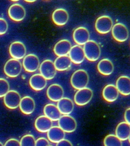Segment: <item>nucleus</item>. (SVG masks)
<instances>
[{
	"mask_svg": "<svg viewBox=\"0 0 130 146\" xmlns=\"http://www.w3.org/2000/svg\"><path fill=\"white\" fill-rule=\"evenodd\" d=\"M83 49L85 57L88 61L95 62L99 59L101 54V48L94 40H89L84 45Z\"/></svg>",
	"mask_w": 130,
	"mask_h": 146,
	"instance_id": "2",
	"label": "nucleus"
},
{
	"mask_svg": "<svg viewBox=\"0 0 130 146\" xmlns=\"http://www.w3.org/2000/svg\"><path fill=\"white\" fill-rule=\"evenodd\" d=\"M9 90L10 85L8 82L3 78H0V98L5 96Z\"/></svg>",
	"mask_w": 130,
	"mask_h": 146,
	"instance_id": "31",
	"label": "nucleus"
},
{
	"mask_svg": "<svg viewBox=\"0 0 130 146\" xmlns=\"http://www.w3.org/2000/svg\"><path fill=\"white\" fill-rule=\"evenodd\" d=\"M102 95L107 102H113L118 98L119 92L115 85L109 84L106 86L103 90Z\"/></svg>",
	"mask_w": 130,
	"mask_h": 146,
	"instance_id": "20",
	"label": "nucleus"
},
{
	"mask_svg": "<svg viewBox=\"0 0 130 146\" xmlns=\"http://www.w3.org/2000/svg\"><path fill=\"white\" fill-rule=\"evenodd\" d=\"M26 2L28 3H34L35 2V1H29L28 0V1H26Z\"/></svg>",
	"mask_w": 130,
	"mask_h": 146,
	"instance_id": "37",
	"label": "nucleus"
},
{
	"mask_svg": "<svg viewBox=\"0 0 130 146\" xmlns=\"http://www.w3.org/2000/svg\"><path fill=\"white\" fill-rule=\"evenodd\" d=\"M89 82L88 72L83 69L76 71L72 75L70 82L72 86L76 90H81L86 87Z\"/></svg>",
	"mask_w": 130,
	"mask_h": 146,
	"instance_id": "1",
	"label": "nucleus"
},
{
	"mask_svg": "<svg viewBox=\"0 0 130 146\" xmlns=\"http://www.w3.org/2000/svg\"><path fill=\"white\" fill-rule=\"evenodd\" d=\"M44 113L52 121L59 120L62 116V113L57 106L52 104H48L44 106Z\"/></svg>",
	"mask_w": 130,
	"mask_h": 146,
	"instance_id": "26",
	"label": "nucleus"
},
{
	"mask_svg": "<svg viewBox=\"0 0 130 146\" xmlns=\"http://www.w3.org/2000/svg\"><path fill=\"white\" fill-rule=\"evenodd\" d=\"M69 58L72 62L75 64H81L85 59V54L82 47L78 45H75L71 47L69 53Z\"/></svg>",
	"mask_w": 130,
	"mask_h": 146,
	"instance_id": "15",
	"label": "nucleus"
},
{
	"mask_svg": "<svg viewBox=\"0 0 130 146\" xmlns=\"http://www.w3.org/2000/svg\"><path fill=\"white\" fill-rule=\"evenodd\" d=\"M105 146H123V142L115 135L109 134L104 139Z\"/></svg>",
	"mask_w": 130,
	"mask_h": 146,
	"instance_id": "29",
	"label": "nucleus"
},
{
	"mask_svg": "<svg viewBox=\"0 0 130 146\" xmlns=\"http://www.w3.org/2000/svg\"><path fill=\"white\" fill-rule=\"evenodd\" d=\"M4 146H20V141L16 139H8Z\"/></svg>",
	"mask_w": 130,
	"mask_h": 146,
	"instance_id": "34",
	"label": "nucleus"
},
{
	"mask_svg": "<svg viewBox=\"0 0 130 146\" xmlns=\"http://www.w3.org/2000/svg\"><path fill=\"white\" fill-rule=\"evenodd\" d=\"M114 65L109 59H104L99 62L97 66L98 70L102 75L108 76L111 75L114 71Z\"/></svg>",
	"mask_w": 130,
	"mask_h": 146,
	"instance_id": "27",
	"label": "nucleus"
},
{
	"mask_svg": "<svg viewBox=\"0 0 130 146\" xmlns=\"http://www.w3.org/2000/svg\"><path fill=\"white\" fill-rule=\"evenodd\" d=\"M35 146H50L49 142L45 137H39L36 141Z\"/></svg>",
	"mask_w": 130,
	"mask_h": 146,
	"instance_id": "33",
	"label": "nucleus"
},
{
	"mask_svg": "<svg viewBox=\"0 0 130 146\" xmlns=\"http://www.w3.org/2000/svg\"><path fill=\"white\" fill-rule=\"evenodd\" d=\"M22 64L18 60L10 59L8 60L4 67V71L6 76L10 78H16L21 73Z\"/></svg>",
	"mask_w": 130,
	"mask_h": 146,
	"instance_id": "3",
	"label": "nucleus"
},
{
	"mask_svg": "<svg viewBox=\"0 0 130 146\" xmlns=\"http://www.w3.org/2000/svg\"><path fill=\"white\" fill-rule=\"evenodd\" d=\"M90 32L85 27H78L74 31L73 38L78 45L85 44L90 40Z\"/></svg>",
	"mask_w": 130,
	"mask_h": 146,
	"instance_id": "13",
	"label": "nucleus"
},
{
	"mask_svg": "<svg viewBox=\"0 0 130 146\" xmlns=\"http://www.w3.org/2000/svg\"><path fill=\"white\" fill-rule=\"evenodd\" d=\"M113 25V21L110 17L103 15L97 19L95 23V28L98 33L106 34L111 31Z\"/></svg>",
	"mask_w": 130,
	"mask_h": 146,
	"instance_id": "4",
	"label": "nucleus"
},
{
	"mask_svg": "<svg viewBox=\"0 0 130 146\" xmlns=\"http://www.w3.org/2000/svg\"><path fill=\"white\" fill-rule=\"evenodd\" d=\"M56 146H73L71 141L68 139H64L57 143Z\"/></svg>",
	"mask_w": 130,
	"mask_h": 146,
	"instance_id": "35",
	"label": "nucleus"
},
{
	"mask_svg": "<svg viewBox=\"0 0 130 146\" xmlns=\"http://www.w3.org/2000/svg\"><path fill=\"white\" fill-rule=\"evenodd\" d=\"M19 107L22 113L31 115L35 110V102L31 97L26 96L21 98Z\"/></svg>",
	"mask_w": 130,
	"mask_h": 146,
	"instance_id": "16",
	"label": "nucleus"
},
{
	"mask_svg": "<svg viewBox=\"0 0 130 146\" xmlns=\"http://www.w3.org/2000/svg\"><path fill=\"white\" fill-rule=\"evenodd\" d=\"M52 121L45 115H40L36 119L35 122L36 129L42 133L48 132L53 126Z\"/></svg>",
	"mask_w": 130,
	"mask_h": 146,
	"instance_id": "18",
	"label": "nucleus"
},
{
	"mask_svg": "<svg viewBox=\"0 0 130 146\" xmlns=\"http://www.w3.org/2000/svg\"><path fill=\"white\" fill-rule=\"evenodd\" d=\"M9 53L13 59L21 60L26 56V47L20 41H14L10 45Z\"/></svg>",
	"mask_w": 130,
	"mask_h": 146,
	"instance_id": "11",
	"label": "nucleus"
},
{
	"mask_svg": "<svg viewBox=\"0 0 130 146\" xmlns=\"http://www.w3.org/2000/svg\"><path fill=\"white\" fill-rule=\"evenodd\" d=\"M93 91L89 88L79 90L74 95V102L79 106H84L88 104L93 97Z\"/></svg>",
	"mask_w": 130,
	"mask_h": 146,
	"instance_id": "5",
	"label": "nucleus"
},
{
	"mask_svg": "<svg viewBox=\"0 0 130 146\" xmlns=\"http://www.w3.org/2000/svg\"><path fill=\"white\" fill-rule=\"evenodd\" d=\"M57 71L54 63L50 60L43 61L40 66V74L46 80H51L55 78Z\"/></svg>",
	"mask_w": 130,
	"mask_h": 146,
	"instance_id": "8",
	"label": "nucleus"
},
{
	"mask_svg": "<svg viewBox=\"0 0 130 146\" xmlns=\"http://www.w3.org/2000/svg\"><path fill=\"white\" fill-rule=\"evenodd\" d=\"M50 146H51V145H50Z\"/></svg>",
	"mask_w": 130,
	"mask_h": 146,
	"instance_id": "39",
	"label": "nucleus"
},
{
	"mask_svg": "<svg viewBox=\"0 0 130 146\" xmlns=\"http://www.w3.org/2000/svg\"><path fill=\"white\" fill-rule=\"evenodd\" d=\"M116 86L118 92L124 96L130 94V80L127 76H121L116 81Z\"/></svg>",
	"mask_w": 130,
	"mask_h": 146,
	"instance_id": "24",
	"label": "nucleus"
},
{
	"mask_svg": "<svg viewBox=\"0 0 130 146\" xmlns=\"http://www.w3.org/2000/svg\"><path fill=\"white\" fill-rule=\"evenodd\" d=\"M111 31L114 39L119 42H125L129 38V32L128 29L122 23L115 24Z\"/></svg>",
	"mask_w": 130,
	"mask_h": 146,
	"instance_id": "6",
	"label": "nucleus"
},
{
	"mask_svg": "<svg viewBox=\"0 0 130 146\" xmlns=\"http://www.w3.org/2000/svg\"><path fill=\"white\" fill-rule=\"evenodd\" d=\"M9 17L15 21H21L26 15V9L19 4H14L9 7L8 11Z\"/></svg>",
	"mask_w": 130,
	"mask_h": 146,
	"instance_id": "12",
	"label": "nucleus"
},
{
	"mask_svg": "<svg viewBox=\"0 0 130 146\" xmlns=\"http://www.w3.org/2000/svg\"><path fill=\"white\" fill-rule=\"evenodd\" d=\"M21 99L18 92L15 90H9L4 97V102L7 108L14 110L19 106Z\"/></svg>",
	"mask_w": 130,
	"mask_h": 146,
	"instance_id": "9",
	"label": "nucleus"
},
{
	"mask_svg": "<svg viewBox=\"0 0 130 146\" xmlns=\"http://www.w3.org/2000/svg\"><path fill=\"white\" fill-rule=\"evenodd\" d=\"M72 63L69 56H64L57 57L55 61L54 64L57 70L64 71L71 67Z\"/></svg>",
	"mask_w": 130,
	"mask_h": 146,
	"instance_id": "28",
	"label": "nucleus"
},
{
	"mask_svg": "<svg viewBox=\"0 0 130 146\" xmlns=\"http://www.w3.org/2000/svg\"><path fill=\"white\" fill-rule=\"evenodd\" d=\"M0 146H4V145H3V144L0 141Z\"/></svg>",
	"mask_w": 130,
	"mask_h": 146,
	"instance_id": "38",
	"label": "nucleus"
},
{
	"mask_svg": "<svg viewBox=\"0 0 130 146\" xmlns=\"http://www.w3.org/2000/svg\"><path fill=\"white\" fill-rule=\"evenodd\" d=\"M52 21L56 25L63 26L68 23L69 15L66 10L59 8L55 10L52 15Z\"/></svg>",
	"mask_w": 130,
	"mask_h": 146,
	"instance_id": "17",
	"label": "nucleus"
},
{
	"mask_svg": "<svg viewBox=\"0 0 130 146\" xmlns=\"http://www.w3.org/2000/svg\"><path fill=\"white\" fill-rule=\"evenodd\" d=\"M66 132L59 126H52L48 132V139L53 143H58L65 139Z\"/></svg>",
	"mask_w": 130,
	"mask_h": 146,
	"instance_id": "23",
	"label": "nucleus"
},
{
	"mask_svg": "<svg viewBox=\"0 0 130 146\" xmlns=\"http://www.w3.org/2000/svg\"><path fill=\"white\" fill-rule=\"evenodd\" d=\"M124 117L125 122L129 124H130V108H128L127 110H126L125 113Z\"/></svg>",
	"mask_w": 130,
	"mask_h": 146,
	"instance_id": "36",
	"label": "nucleus"
},
{
	"mask_svg": "<svg viewBox=\"0 0 130 146\" xmlns=\"http://www.w3.org/2000/svg\"><path fill=\"white\" fill-rule=\"evenodd\" d=\"M64 89L59 84H53L50 85L47 90V96L52 102H59L64 97Z\"/></svg>",
	"mask_w": 130,
	"mask_h": 146,
	"instance_id": "14",
	"label": "nucleus"
},
{
	"mask_svg": "<svg viewBox=\"0 0 130 146\" xmlns=\"http://www.w3.org/2000/svg\"><path fill=\"white\" fill-rule=\"evenodd\" d=\"M35 137L32 134H26L22 137L20 144V146H35Z\"/></svg>",
	"mask_w": 130,
	"mask_h": 146,
	"instance_id": "30",
	"label": "nucleus"
},
{
	"mask_svg": "<svg viewBox=\"0 0 130 146\" xmlns=\"http://www.w3.org/2000/svg\"><path fill=\"white\" fill-rule=\"evenodd\" d=\"M71 47V43L69 40L62 39L55 44L53 48V52L58 57L67 56Z\"/></svg>",
	"mask_w": 130,
	"mask_h": 146,
	"instance_id": "19",
	"label": "nucleus"
},
{
	"mask_svg": "<svg viewBox=\"0 0 130 146\" xmlns=\"http://www.w3.org/2000/svg\"><path fill=\"white\" fill-rule=\"evenodd\" d=\"M40 60L38 56L34 54H28L24 57L22 65L24 70L33 73L38 70L40 67Z\"/></svg>",
	"mask_w": 130,
	"mask_h": 146,
	"instance_id": "10",
	"label": "nucleus"
},
{
	"mask_svg": "<svg viewBox=\"0 0 130 146\" xmlns=\"http://www.w3.org/2000/svg\"><path fill=\"white\" fill-rule=\"evenodd\" d=\"M57 107L62 114L69 115L73 111L74 104L71 99L67 97H63L57 102Z\"/></svg>",
	"mask_w": 130,
	"mask_h": 146,
	"instance_id": "21",
	"label": "nucleus"
},
{
	"mask_svg": "<svg viewBox=\"0 0 130 146\" xmlns=\"http://www.w3.org/2000/svg\"><path fill=\"white\" fill-rule=\"evenodd\" d=\"M58 124L64 132L67 133L74 132L77 127L75 118L70 115H62L58 120Z\"/></svg>",
	"mask_w": 130,
	"mask_h": 146,
	"instance_id": "7",
	"label": "nucleus"
},
{
	"mask_svg": "<svg viewBox=\"0 0 130 146\" xmlns=\"http://www.w3.org/2000/svg\"><path fill=\"white\" fill-rule=\"evenodd\" d=\"M8 29V24L7 21L3 18H0V35L5 34Z\"/></svg>",
	"mask_w": 130,
	"mask_h": 146,
	"instance_id": "32",
	"label": "nucleus"
},
{
	"mask_svg": "<svg viewBox=\"0 0 130 146\" xmlns=\"http://www.w3.org/2000/svg\"><path fill=\"white\" fill-rule=\"evenodd\" d=\"M115 135L121 141L129 139L130 136V124L122 122L118 124L115 129Z\"/></svg>",
	"mask_w": 130,
	"mask_h": 146,
	"instance_id": "25",
	"label": "nucleus"
},
{
	"mask_svg": "<svg viewBox=\"0 0 130 146\" xmlns=\"http://www.w3.org/2000/svg\"><path fill=\"white\" fill-rule=\"evenodd\" d=\"M29 84L33 89L39 91L46 87L47 80L40 74H35L31 76Z\"/></svg>",
	"mask_w": 130,
	"mask_h": 146,
	"instance_id": "22",
	"label": "nucleus"
}]
</instances>
